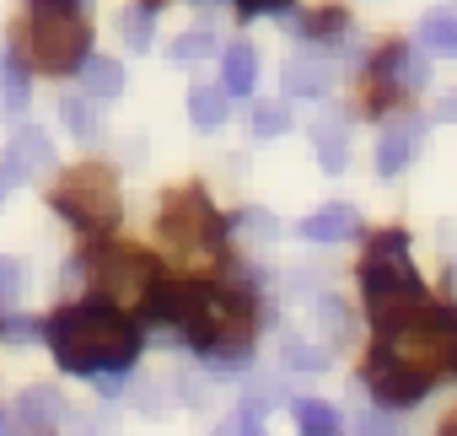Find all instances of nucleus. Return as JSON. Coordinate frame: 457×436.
Returning a JSON list of instances; mask_svg holds the SVG:
<instances>
[{
    "mask_svg": "<svg viewBox=\"0 0 457 436\" xmlns=\"http://www.w3.org/2000/svg\"><path fill=\"white\" fill-rule=\"evenodd\" d=\"M44 340L54 350V361L76 377H124L140 356V323L108 302H76V307H60L49 323H44Z\"/></svg>",
    "mask_w": 457,
    "mask_h": 436,
    "instance_id": "f257e3e1",
    "label": "nucleus"
},
{
    "mask_svg": "<svg viewBox=\"0 0 457 436\" xmlns=\"http://www.w3.org/2000/svg\"><path fill=\"white\" fill-rule=\"evenodd\" d=\"M361 291H366V307H371V329L387 340L398 334L403 323H414L430 302H425V286L414 281V259H409V238L403 232H377L366 259H361Z\"/></svg>",
    "mask_w": 457,
    "mask_h": 436,
    "instance_id": "f03ea898",
    "label": "nucleus"
},
{
    "mask_svg": "<svg viewBox=\"0 0 457 436\" xmlns=\"http://www.w3.org/2000/svg\"><path fill=\"white\" fill-rule=\"evenodd\" d=\"M28 17H33L28 44L44 71L65 76L92 60V22H87L81 0H28Z\"/></svg>",
    "mask_w": 457,
    "mask_h": 436,
    "instance_id": "7ed1b4c3",
    "label": "nucleus"
},
{
    "mask_svg": "<svg viewBox=\"0 0 457 436\" xmlns=\"http://www.w3.org/2000/svg\"><path fill=\"white\" fill-rule=\"evenodd\" d=\"M377 350H387L393 361H403L420 377H457V307H425L414 323H403L398 334H387Z\"/></svg>",
    "mask_w": 457,
    "mask_h": 436,
    "instance_id": "20e7f679",
    "label": "nucleus"
},
{
    "mask_svg": "<svg viewBox=\"0 0 457 436\" xmlns=\"http://www.w3.org/2000/svg\"><path fill=\"white\" fill-rule=\"evenodd\" d=\"M54 210L71 215L81 232H108L119 227V189H113V172L103 162H87V167H71L54 189Z\"/></svg>",
    "mask_w": 457,
    "mask_h": 436,
    "instance_id": "39448f33",
    "label": "nucleus"
},
{
    "mask_svg": "<svg viewBox=\"0 0 457 436\" xmlns=\"http://www.w3.org/2000/svg\"><path fill=\"white\" fill-rule=\"evenodd\" d=\"M162 238L188 259H215L220 243H226V222L215 215V205L199 189H178L162 210Z\"/></svg>",
    "mask_w": 457,
    "mask_h": 436,
    "instance_id": "423d86ee",
    "label": "nucleus"
},
{
    "mask_svg": "<svg viewBox=\"0 0 457 436\" xmlns=\"http://www.w3.org/2000/svg\"><path fill=\"white\" fill-rule=\"evenodd\" d=\"M87 264L97 270V275H92L97 291H103L97 302H108V307H119V313H124V307H145L151 291L162 286V270H156L145 254H135V248H97Z\"/></svg>",
    "mask_w": 457,
    "mask_h": 436,
    "instance_id": "0eeeda50",
    "label": "nucleus"
},
{
    "mask_svg": "<svg viewBox=\"0 0 457 436\" xmlns=\"http://www.w3.org/2000/svg\"><path fill=\"white\" fill-rule=\"evenodd\" d=\"M361 382H371V393L382 398V404H414V398H425L436 382L430 377H420V372H409L403 361H393L387 350H371V361H366V377Z\"/></svg>",
    "mask_w": 457,
    "mask_h": 436,
    "instance_id": "6e6552de",
    "label": "nucleus"
},
{
    "mask_svg": "<svg viewBox=\"0 0 457 436\" xmlns=\"http://www.w3.org/2000/svg\"><path fill=\"white\" fill-rule=\"evenodd\" d=\"M328 81H334V49L302 44V49L286 60V97H323Z\"/></svg>",
    "mask_w": 457,
    "mask_h": 436,
    "instance_id": "1a4fd4ad",
    "label": "nucleus"
},
{
    "mask_svg": "<svg viewBox=\"0 0 457 436\" xmlns=\"http://www.w3.org/2000/svg\"><path fill=\"white\" fill-rule=\"evenodd\" d=\"M420 135H425V124H420L414 113L387 119V124H382V140H377V172H382V178H398V172L409 167V156L420 151Z\"/></svg>",
    "mask_w": 457,
    "mask_h": 436,
    "instance_id": "9d476101",
    "label": "nucleus"
},
{
    "mask_svg": "<svg viewBox=\"0 0 457 436\" xmlns=\"http://www.w3.org/2000/svg\"><path fill=\"white\" fill-rule=\"evenodd\" d=\"M259 87V49L253 44H226V54H220V92L226 97H248Z\"/></svg>",
    "mask_w": 457,
    "mask_h": 436,
    "instance_id": "9b49d317",
    "label": "nucleus"
},
{
    "mask_svg": "<svg viewBox=\"0 0 457 436\" xmlns=\"http://www.w3.org/2000/svg\"><path fill=\"white\" fill-rule=\"evenodd\" d=\"M355 232H361L355 205H323V210H312L307 222H302V238L307 243H350Z\"/></svg>",
    "mask_w": 457,
    "mask_h": 436,
    "instance_id": "f8f14e48",
    "label": "nucleus"
},
{
    "mask_svg": "<svg viewBox=\"0 0 457 436\" xmlns=\"http://www.w3.org/2000/svg\"><path fill=\"white\" fill-rule=\"evenodd\" d=\"M312 146H318V167L323 172H345L350 146H345V119L339 113H318L312 119Z\"/></svg>",
    "mask_w": 457,
    "mask_h": 436,
    "instance_id": "ddd939ff",
    "label": "nucleus"
},
{
    "mask_svg": "<svg viewBox=\"0 0 457 436\" xmlns=\"http://www.w3.org/2000/svg\"><path fill=\"white\" fill-rule=\"evenodd\" d=\"M17 420H22L28 431H54V425L65 420V398H60L54 388H28V393L17 398Z\"/></svg>",
    "mask_w": 457,
    "mask_h": 436,
    "instance_id": "4468645a",
    "label": "nucleus"
},
{
    "mask_svg": "<svg viewBox=\"0 0 457 436\" xmlns=\"http://www.w3.org/2000/svg\"><path fill=\"white\" fill-rule=\"evenodd\" d=\"M312 323H318L323 350H334V345L350 340V307H345L334 291H318V297H312Z\"/></svg>",
    "mask_w": 457,
    "mask_h": 436,
    "instance_id": "2eb2a0df",
    "label": "nucleus"
},
{
    "mask_svg": "<svg viewBox=\"0 0 457 436\" xmlns=\"http://www.w3.org/2000/svg\"><path fill=\"white\" fill-rule=\"evenodd\" d=\"M291 28L302 33V44H318V49H328L334 38H345V33H350V17H345L339 6H328V12H307V17H291Z\"/></svg>",
    "mask_w": 457,
    "mask_h": 436,
    "instance_id": "dca6fc26",
    "label": "nucleus"
},
{
    "mask_svg": "<svg viewBox=\"0 0 457 436\" xmlns=\"http://www.w3.org/2000/svg\"><path fill=\"white\" fill-rule=\"evenodd\" d=\"M296 431L302 436H345V415L328 398H296Z\"/></svg>",
    "mask_w": 457,
    "mask_h": 436,
    "instance_id": "f3484780",
    "label": "nucleus"
},
{
    "mask_svg": "<svg viewBox=\"0 0 457 436\" xmlns=\"http://www.w3.org/2000/svg\"><path fill=\"white\" fill-rule=\"evenodd\" d=\"M81 92H87V97H119V92H124V65L108 60V54H92V60L81 65Z\"/></svg>",
    "mask_w": 457,
    "mask_h": 436,
    "instance_id": "a211bd4d",
    "label": "nucleus"
},
{
    "mask_svg": "<svg viewBox=\"0 0 457 436\" xmlns=\"http://www.w3.org/2000/svg\"><path fill=\"white\" fill-rule=\"evenodd\" d=\"M6 156H12L22 172H44V167L54 162V151H49V135H44V130H17V140L6 146Z\"/></svg>",
    "mask_w": 457,
    "mask_h": 436,
    "instance_id": "6ab92c4d",
    "label": "nucleus"
},
{
    "mask_svg": "<svg viewBox=\"0 0 457 436\" xmlns=\"http://www.w3.org/2000/svg\"><path fill=\"white\" fill-rule=\"evenodd\" d=\"M0 92H6V113L28 108V65L17 49H0Z\"/></svg>",
    "mask_w": 457,
    "mask_h": 436,
    "instance_id": "aec40b11",
    "label": "nucleus"
},
{
    "mask_svg": "<svg viewBox=\"0 0 457 436\" xmlns=\"http://www.w3.org/2000/svg\"><path fill=\"white\" fill-rule=\"evenodd\" d=\"M188 119H194V130H220L226 124V92L220 87H194L188 92Z\"/></svg>",
    "mask_w": 457,
    "mask_h": 436,
    "instance_id": "412c9836",
    "label": "nucleus"
},
{
    "mask_svg": "<svg viewBox=\"0 0 457 436\" xmlns=\"http://www.w3.org/2000/svg\"><path fill=\"white\" fill-rule=\"evenodd\" d=\"M280 361H286V372H323L328 350L312 345V340H302V334H280Z\"/></svg>",
    "mask_w": 457,
    "mask_h": 436,
    "instance_id": "4be33fe9",
    "label": "nucleus"
},
{
    "mask_svg": "<svg viewBox=\"0 0 457 436\" xmlns=\"http://www.w3.org/2000/svg\"><path fill=\"white\" fill-rule=\"evenodd\" d=\"M226 227H232V232H237L243 243H275V238H280V222H275L270 210H259V205L237 210V215H232V222H226Z\"/></svg>",
    "mask_w": 457,
    "mask_h": 436,
    "instance_id": "5701e85b",
    "label": "nucleus"
},
{
    "mask_svg": "<svg viewBox=\"0 0 457 436\" xmlns=\"http://www.w3.org/2000/svg\"><path fill=\"white\" fill-rule=\"evenodd\" d=\"M119 33H124L129 49H151V38H156V0H140V6H129V12L119 17Z\"/></svg>",
    "mask_w": 457,
    "mask_h": 436,
    "instance_id": "b1692460",
    "label": "nucleus"
},
{
    "mask_svg": "<svg viewBox=\"0 0 457 436\" xmlns=\"http://www.w3.org/2000/svg\"><path fill=\"white\" fill-rule=\"evenodd\" d=\"M60 124H65L71 135H81V140H97V130H103V124H97V103H92L87 92H76V97L60 103Z\"/></svg>",
    "mask_w": 457,
    "mask_h": 436,
    "instance_id": "393cba45",
    "label": "nucleus"
},
{
    "mask_svg": "<svg viewBox=\"0 0 457 436\" xmlns=\"http://www.w3.org/2000/svg\"><path fill=\"white\" fill-rule=\"evenodd\" d=\"M215 49V33L210 28H194V33H183V38H172V49H167V60L178 65V71H194L204 54Z\"/></svg>",
    "mask_w": 457,
    "mask_h": 436,
    "instance_id": "a878e982",
    "label": "nucleus"
},
{
    "mask_svg": "<svg viewBox=\"0 0 457 436\" xmlns=\"http://www.w3.org/2000/svg\"><path fill=\"white\" fill-rule=\"evenodd\" d=\"M420 44H425V49H441V54H457V17L430 12V17L420 22Z\"/></svg>",
    "mask_w": 457,
    "mask_h": 436,
    "instance_id": "bb28decb",
    "label": "nucleus"
},
{
    "mask_svg": "<svg viewBox=\"0 0 457 436\" xmlns=\"http://www.w3.org/2000/svg\"><path fill=\"white\" fill-rule=\"evenodd\" d=\"M286 130H291L286 103H259V108H253V135H259V140H275V135H286Z\"/></svg>",
    "mask_w": 457,
    "mask_h": 436,
    "instance_id": "cd10ccee",
    "label": "nucleus"
},
{
    "mask_svg": "<svg viewBox=\"0 0 457 436\" xmlns=\"http://www.w3.org/2000/svg\"><path fill=\"white\" fill-rule=\"evenodd\" d=\"M350 436H409V431H403L387 409H371V404H366V409L355 415V431H350Z\"/></svg>",
    "mask_w": 457,
    "mask_h": 436,
    "instance_id": "c85d7f7f",
    "label": "nucleus"
},
{
    "mask_svg": "<svg viewBox=\"0 0 457 436\" xmlns=\"http://www.w3.org/2000/svg\"><path fill=\"white\" fill-rule=\"evenodd\" d=\"M270 404H280V388L275 382H264V377H253V382H243V415H264Z\"/></svg>",
    "mask_w": 457,
    "mask_h": 436,
    "instance_id": "c756f323",
    "label": "nucleus"
},
{
    "mask_svg": "<svg viewBox=\"0 0 457 436\" xmlns=\"http://www.w3.org/2000/svg\"><path fill=\"white\" fill-rule=\"evenodd\" d=\"M22 291H28V270H22L17 259H6V254H0V307H12Z\"/></svg>",
    "mask_w": 457,
    "mask_h": 436,
    "instance_id": "7c9ffc66",
    "label": "nucleus"
},
{
    "mask_svg": "<svg viewBox=\"0 0 457 436\" xmlns=\"http://www.w3.org/2000/svg\"><path fill=\"white\" fill-rule=\"evenodd\" d=\"M178 393H183V404L204 409V404H210V377H199V372H183V377H178Z\"/></svg>",
    "mask_w": 457,
    "mask_h": 436,
    "instance_id": "2f4dec72",
    "label": "nucleus"
},
{
    "mask_svg": "<svg viewBox=\"0 0 457 436\" xmlns=\"http://www.w3.org/2000/svg\"><path fill=\"white\" fill-rule=\"evenodd\" d=\"M210 436H264V425H259L253 415H243V409H237L232 420H226V425H215Z\"/></svg>",
    "mask_w": 457,
    "mask_h": 436,
    "instance_id": "473e14b6",
    "label": "nucleus"
},
{
    "mask_svg": "<svg viewBox=\"0 0 457 436\" xmlns=\"http://www.w3.org/2000/svg\"><path fill=\"white\" fill-rule=\"evenodd\" d=\"M22 178H28V172H22V167H17L12 156H0V205H6V194H12V189H17Z\"/></svg>",
    "mask_w": 457,
    "mask_h": 436,
    "instance_id": "72a5a7b5",
    "label": "nucleus"
},
{
    "mask_svg": "<svg viewBox=\"0 0 457 436\" xmlns=\"http://www.w3.org/2000/svg\"><path fill=\"white\" fill-rule=\"evenodd\" d=\"M0 334H6V340H17V345H22V340H38L44 329H38V323H28V318H12V323H0Z\"/></svg>",
    "mask_w": 457,
    "mask_h": 436,
    "instance_id": "f704fd0d",
    "label": "nucleus"
},
{
    "mask_svg": "<svg viewBox=\"0 0 457 436\" xmlns=\"http://www.w3.org/2000/svg\"><path fill=\"white\" fill-rule=\"evenodd\" d=\"M135 398H140V409H145V415H162V409H167V404H162V388H151V382H140V388H135Z\"/></svg>",
    "mask_w": 457,
    "mask_h": 436,
    "instance_id": "c9c22d12",
    "label": "nucleus"
},
{
    "mask_svg": "<svg viewBox=\"0 0 457 436\" xmlns=\"http://www.w3.org/2000/svg\"><path fill=\"white\" fill-rule=\"evenodd\" d=\"M237 6H243V12H286L291 0H237Z\"/></svg>",
    "mask_w": 457,
    "mask_h": 436,
    "instance_id": "e433bc0d",
    "label": "nucleus"
},
{
    "mask_svg": "<svg viewBox=\"0 0 457 436\" xmlns=\"http://www.w3.org/2000/svg\"><path fill=\"white\" fill-rule=\"evenodd\" d=\"M436 119H446V124H457V92H452V97H446V103L436 108Z\"/></svg>",
    "mask_w": 457,
    "mask_h": 436,
    "instance_id": "4c0bfd02",
    "label": "nucleus"
},
{
    "mask_svg": "<svg viewBox=\"0 0 457 436\" xmlns=\"http://www.w3.org/2000/svg\"><path fill=\"white\" fill-rule=\"evenodd\" d=\"M0 436H17V431H12V415H6V409H0Z\"/></svg>",
    "mask_w": 457,
    "mask_h": 436,
    "instance_id": "58836bf2",
    "label": "nucleus"
},
{
    "mask_svg": "<svg viewBox=\"0 0 457 436\" xmlns=\"http://www.w3.org/2000/svg\"><path fill=\"white\" fill-rule=\"evenodd\" d=\"M441 436H457V420H452V425H446V431H441Z\"/></svg>",
    "mask_w": 457,
    "mask_h": 436,
    "instance_id": "ea45409f",
    "label": "nucleus"
},
{
    "mask_svg": "<svg viewBox=\"0 0 457 436\" xmlns=\"http://www.w3.org/2000/svg\"><path fill=\"white\" fill-rule=\"evenodd\" d=\"M81 6H92V0H81Z\"/></svg>",
    "mask_w": 457,
    "mask_h": 436,
    "instance_id": "a19ab883",
    "label": "nucleus"
}]
</instances>
